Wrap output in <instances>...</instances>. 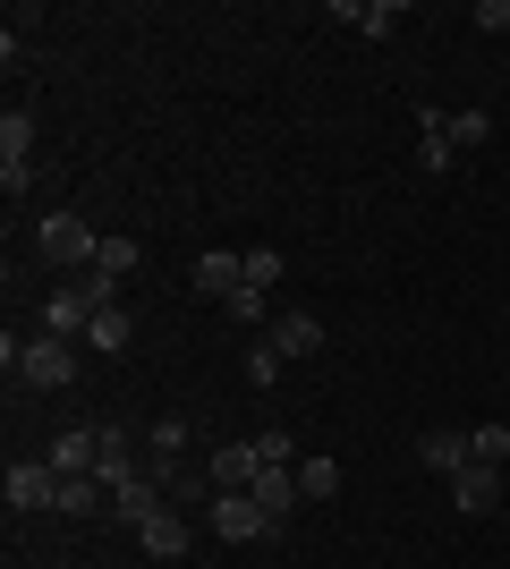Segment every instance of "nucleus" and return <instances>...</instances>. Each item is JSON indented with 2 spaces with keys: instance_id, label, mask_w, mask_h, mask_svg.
Masks as SVG:
<instances>
[{
  "instance_id": "obj_24",
  "label": "nucleus",
  "mask_w": 510,
  "mask_h": 569,
  "mask_svg": "<svg viewBox=\"0 0 510 569\" xmlns=\"http://www.w3.org/2000/svg\"><path fill=\"white\" fill-rule=\"evenodd\" d=\"M281 366H290V357L272 349V340H256V349H247V382H256V391H272V382H281Z\"/></svg>"
},
{
  "instance_id": "obj_4",
  "label": "nucleus",
  "mask_w": 510,
  "mask_h": 569,
  "mask_svg": "<svg viewBox=\"0 0 510 569\" xmlns=\"http://www.w3.org/2000/svg\"><path fill=\"white\" fill-rule=\"evenodd\" d=\"M417 162H426V179L460 170V137H451V111H442V102H426V111H417Z\"/></svg>"
},
{
  "instance_id": "obj_9",
  "label": "nucleus",
  "mask_w": 510,
  "mask_h": 569,
  "mask_svg": "<svg viewBox=\"0 0 510 569\" xmlns=\"http://www.w3.org/2000/svg\"><path fill=\"white\" fill-rule=\"evenodd\" d=\"M188 536H196V527H188V510H170V501L153 510L146 527H137V545H146L153 561H179V552H188Z\"/></svg>"
},
{
  "instance_id": "obj_23",
  "label": "nucleus",
  "mask_w": 510,
  "mask_h": 569,
  "mask_svg": "<svg viewBox=\"0 0 510 569\" xmlns=\"http://www.w3.org/2000/svg\"><path fill=\"white\" fill-rule=\"evenodd\" d=\"M298 493H307V501H332L340 493V459H307V468H298Z\"/></svg>"
},
{
  "instance_id": "obj_6",
  "label": "nucleus",
  "mask_w": 510,
  "mask_h": 569,
  "mask_svg": "<svg viewBox=\"0 0 510 569\" xmlns=\"http://www.w3.org/2000/svg\"><path fill=\"white\" fill-rule=\"evenodd\" d=\"M94 476H102V493H120L128 476H146V459H137V433H128V426H102V459H94Z\"/></svg>"
},
{
  "instance_id": "obj_18",
  "label": "nucleus",
  "mask_w": 510,
  "mask_h": 569,
  "mask_svg": "<svg viewBox=\"0 0 510 569\" xmlns=\"http://www.w3.org/2000/svg\"><path fill=\"white\" fill-rule=\"evenodd\" d=\"M128 340H137V323H128V307H120V298H111V307L94 315V332H86V349H94V357H120Z\"/></svg>"
},
{
  "instance_id": "obj_25",
  "label": "nucleus",
  "mask_w": 510,
  "mask_h": 569,
  "mask_svg": "<svg viewBox=\"0 0 510 569\" xmlns=\"http://www.w3.org/2000/svg\"><path fill=\"white\" fill-rule=\"evenodd\" d=\"M188 417H162V426H153V459H188Z\"/></svg>"
},
{
  "instance_id": "obj_27",
  "label": "nucleus",
  "mask_w": 510,
  "mask_h": 569,
  "mask_svg": "<svg viewBox=\"0 0 510 569\" xmlns=\"http://www.w3.org/2000/svg\"><path fill=\"white\" fill-rule=\"evenodd\" d=\"M264 298H272V289H230L221 307H230V323H264Z\"/></svg>"
},
{
  "instance_id": "obj_2",
  "label": "nucleus",
  "mask_w": 510,
  "mask_h": 569,
  "mask_svg": "<svg viewBox=\"0 0 510 569\" xmlns=\"http://www.w3.org/2000/svg\"><path fill=\"white\" fill-rule=\"evenodd\" d=\"M18 375L26 382H34V391H69V382H77V340H26V349H18Z\"/></svg>"
},
{
  "instance_id": "obj_20",
  "label": "nucleus",
  "mask_w": 510,
  "mask_h": 569,
  "mask_svg": "<svg viewBox=\"0 0 510 569\" xmlns=\"http://www.w3.org/2000/svg\"><path fill=\"white\" fill-rule=\"evenodd\" d=\"M451 501H460V510H493V501H502V485H493V468H477V459H468V468L451 476Z\"/></svg>"
},
{
  "instance_id": "obj_13",
  "label": "nucleus",
  "mask_w": 510,
  "mask_h": 569,
  "mask_svg": "<svg viewBox=\"0 0 510 569\" xmlns=\"http://www.w3.org/2000/svg\"><path fill=\"white\" fill-rule=\"evenodd\" d=\"M196 289H204V298H230V289H247V256H230V247H204V256H196Z\"/></svg>"
},
{
  "instance_id": "obj_3",
  "label": "nucleus",
  "mask_w": 510,
  "mask_h": 569,
  "mask_svg": "<svg viewBox=\"0 0 510 569\" xmlns=\"http://www.w3.org/2000/svg\"><path fill=\"white\" fill-rule=\"evenodd\" d=\"M34 247H43L51 263H94L102 230H86V221H77V213H43V230H34Z\"/></svg>"
},
{
  "instance_id": "obj_1",
  "label": "nucleus",
  "mask_w": 510,
  "mask_h": 569,
  "mask_svg": "<svg viewBox=\"0 0 510 569\" xmlns=\"http://www.w3.org/2000/svg\"><path fill=\"white\" fill-rule=\"evenodd\" d=\"M204 527H213L221 545H264V536H272V510L256 493H221L213 510H204Z\"/></svg>"
},
{
  "instance_id": "obj_17",
  "label": "nucleus",
  "mask_w": 510,
  "mask_h": 569,
  "mask_svg": "<svg viewBox=\"0 0 510 569\" xmlns=\"http://www.w3.org/2000/svg\"><path fill=\"white\" fill-rule=\"evenodd\" d=\"M247 493H256V501H264V510H272V519H290V510H298V501H307V493H298V476H290V468H256V485H247Z\"/></svg>"
},
{
  "instance_id": "obj_30",
  "label": "nucleus",
  "mask_w": 510,
  "mask_h": 569,
  "mask_svg": "<svg viewBox=\"0 0 510 569\" xmlns=\"http://www.w3.org/2000/svg\"><path fill=\"white\" fill-rule=\"evenodd\" d=\"M51 569H77V561H51Z\"/></svg>"
},
{
  "instance_id": "obj_14",
  "label": "nucleus",
  "mask_w": 510,
  "mask_h": 569,
  "mask_svg": "<svg viewBox=\"0 0 510 569\" xmlns=\"http://www.w3.org/2000/svg\"><path fill=\"white\" fill-rule=\"evenodd\" d=\"M272 349H281V357H316L323 349V323H316V315H307V307H290V315H272Z\"/></svg>"
},
{
  "instance_id": "obj_22",
  "label": "nucleus",
  "mask_w": 510,
  "mask_h": 569,
  "mask_svg": "<svg viewBox=\"0 0 510 569\" xmlns=\"http://www.w3.org/2000/svg\"><path fill=\"white\" fill-rule=\"evenodd\" d=\"M468 459H477V468H502L510 459V426H468Z\"/></svg>"
},
{
  "instance_id": "obj_19",
  "label": "nucleus",
  "mask_w": 510,
  "mask_h": 569,
  "mask_svg": "<svg viewBox=\"0 0 510 569\" xmlns=\"http://www.w3.org/2000/svg\"><path fill=\"white\" fill-rule=\"evenodd\" d=\"M0 170H34V119L26 111L0 119Z\"/></svg>"
},
{
  "instance_id": "obj_7",
  "label": "nucleus",
  "mask_w": 510,
  "mask_h": 569,
  "mask_svg": "<svg viewBox=\"0 0 510 569\" xmlns=\"http://www.w3.org/2000/svg\"><path fill=\"white\" fill-rule=\"evenodd\" d=\"M332 18L358 26L366 43H383V34H400V18H409V9H400V0H332Z\"/></svg>"
},
{
  "instance_id": "obj_26",
  "label": "nucleus",
  "mask_w": 510,
  "mask_h": 569,
  "mask_svg": "<svg viewBox=\"0 0 510 569\" xmlns=\"http://www.w3.org/2000/svg\"><path fill=\"white\" fill-rule=\"evenodd\" d=\"M451 137H460V153H477V144L493 137V119L486 111H451Z\"/></svg>"
},
{
  "instance_id": "obj_5",
  "label": "nucleus",
  "mask_w": 510,
  "mask_h": 569,
  "mask_svg": "<svg viewBox=\"0 0 510 569\" xmlns=\"http://www.w3.org/2000/svg\"><path fill=\"white\" fill-rule=\"evenodd\" d=\"M94 289H86V281H77V289H51V298H43V332L51 340H77V332H94Z\"/></svg>"
},
{
  "instance_id": "obj_21",
  "label": "nucleus",
  "mask_w": 510,
  "mask_h": 569,
  "mask_svg": "<svg viewBox=\"0 0 510 569\" xmlns=\"http://www.w3.org/2000/svg\"><path fill=\"white\" fill-rule=\"evenodd\" d=\"M417 451H426V468H434V476H460V468H468V433L442 426V433H426Z\"/></svg>"
},
{
  "instance_id": "obj_15",
  "label": "nucleus",
  "mask_w": 510,
  "mask_h": 569,
  "mask_svg": "<svg viewBox=\"0 0 510 569\" xmlns=\"http://www.w3.org/2000/svg\"><path fill=\"white\" fill-rule=\"evenodd\" d=\"M51 510H60V519H94V510H111V493H102V476H60Z\"/></svg>"
},
{
  "instance_id": "obj_11",
  "label": "nucleus",
  "mask_w": 510,
  "mask_h": 569,
  "mask_svg": "<svg viewBox=\"0 0 510 569\" xmlns=\"http://www.w3.org/2000/svg\"><path fill=\"white\" fill-rule=\"evenodd\" d=\"M204 468H213V493H247V485H256V468H264V459H256V442H221V451L204 459Z\"/></svg>"
},
{
  "instance_id": "obj_8",
  "label": "nucleus",
  "mask_w": 510,
  "mask_h": 569,
  "mask_svg": "<svg viewBox=\"0 0 510 569\" xmlns=\"http://www.w3.org/2000/svg\"><path fill=\"white\" fill-rule=\"evenodd\" d=\"M51 493H60L51 459H18V468H9V510H51Z\"/></svg>"
},
{
  "instance_id": "obj_28",
  "label": "nucleus",
  "mask_w": 510,
  "mask_h": 569,
  "mask_svg": "<svg viewBox=\"0 0 510 569\" xmlns=\"http://www.w3.org/2000/svg\"><path fill=\"white\" fill-rule=\"evenodd\" d=\"M281 281V256H272V247H247V289H272Z\"/></svg>"
},
{
  "instance_id": "obj_12",
  "label": "nucleus",
  "mask_w": 510,
  "mask_h": 569,
  "mask_svg": "<svg viewBox=\"0 0 510 569\" xmlns=\"http://www.w3.org/2000/svg\"><path fill=\"white\" fill-rule=\"evenodd\" d=\"M162 485H153V476H128V485H120V493H111V510H102V519H120V527H146L153 519V510H162Z\"/></svg>"
},
{
  "instance_id": "obj_10",
  "label": "nucleus",
  "mask_w": 510,
  "mask_h": 569,
  "mask_svg": "<svg viewBox=\"0 0 510 569\" xmlns=\"http://www.w3.org/2000/svg\"><path fill=\"white\" fill-rule=\"evenodd\" d=\"M51 476H94V459H102V426H77V433H60L51 442Z\"/></svg>"
},
{
  "instance_id": "obj_29",
  "label": "nucleus",
  "mask_w": 510,
  "mask_h": 569,
  "mask_svg": "<svg viewBox=\"0 0 510 569\" xmlns=\"http://www.w3.org/2000/svg\"><path fill=\"white\" fill-rule=\"evenodd\" d=\"M477 26H486V34H510V0H477Z\"/></svg>"
},
{
  "instance_id": "obj_16",
  "label": "nucleus",
  "mask_w": 510,
  "mask_h": 569,
  "mask_svg": "<svg viewBox=\"0 0 510 569\" xmlns=\"http://www.w3.org/2000/svg\"><path fill=\"white\" fill-rule=\"evenodd\" d=\"M128 272H137V238H111V230H102L94 263H86V281H102V289H120Z\"/></svg>"
}]
</instances>
